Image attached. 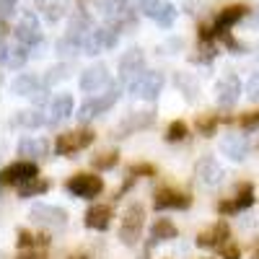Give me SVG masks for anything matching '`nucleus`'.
I'll return each instance as SVG.
<instances>
[{"label": "nucleus", "instance_id": "nucleus-14", "mask_svg": "<svg viewBox=\"0 0 259 259\" xmlns=\"http://www.w3.org/2000/svg\"><path fill=\"white\" fill-rule=\"evenodd\" d=\"M143 70H145V55H143V50L133 47V50H127V52L119 57V75H122L124 80L138 78Z\"/></svg>", "mask_w": 259, "mask_h": 259}, {"label": "nucleus", "instance_id": "nucleus-29", "mask_svg": "<svg viewBox=\"0 0 259 259\" xmlns=\"http://www.w3.org/2000/svg\"><path fill=\"white\" fill-rule=\"evenodd\" d=\"M174 83H177V85H179V89L184 91V99H187V101H197V96H200V85H197V83H194V80H192L189 75H184V73H179Z\"/></svg>", "mask_w": 259, "mask_h": 259}, {"label": "nucleus", "instance_id": "nucleus-12", "mask_svg": "<svg viewBox=\"0 0 259 259\" xmlns=\"http://www.w3.org/2000/svg\"><path fill=\"white\" fill-rule=\"evenodd\" d=\"M241 96V80L236 78L233 73L223 75L218 83H215V101L221 106H233Z\"/></svg>", "mask_w": 259, "mask_h": 259}, {"label": "nucleus", "instance_id": "nucleus-37", "mask_svg": "<svg viewBox=\"0 0 259 259\" xmlns=\"http://www.w3.org/2000/svg\"><path fill=\"white\" fill-rule=\"evenodd\" d=\"M221 256L223 259H239L241 256V249L236 246V244H223L221 246Z\"/></svg>", "mask_w": 259, "mask_h": 259}, {"label": "nucleus", "instance_id": "nucleus-20", "mask_svg": "<svg viewBox=\"0 0 259 259\" xmlns=\"http://www.w3.org/2000/svg\"><path fill=\"white\" fill-rule=\"evenodd\" d=\"M150 124H153V112H135V114H130L117 127V138H127L130 133H135V130H145Z\"/></svg>", "mask_w": 259, "mask_h": 259}, {"label": "nucleus", "instance_id": "nucleus-3", "mask_svg": "<svg viewBox=\"0 0 259 259\" xmlns=\"http://www.w3.org/2000/svg\"><path fill=\"white\" fill-rule=\"evenodd\" d=\"M29 218L36 226L50 228V231H62L68 226V212L62 207H52V205H45V202H34L31 210H29Z\"/></svg>", "mask_w": 259, "mask_h": 259}, {"label": "nucleus", "instance_id": "nucleus-15", "mask_svg": "<svg viewBox=\"0 0 259 259\" xmlns=\"http://www.w3.org/2000/svg\"><path fill=\"white\" fill-rule=\"evenodd\" d=\"M109 83V70H106V65H91V68H85L80 73V89L85 94H96L99 89H104V85Z\"/></svg>", "mask_w": 259, "mask_h": 259}, {"label": "nucleus", "instance_id": "nucleus-25", "mask_svg": "<svg viewBox=\"0 0 259 259\" xmlns=\"http://www.w3.org/2000/svg\"><path fill=\"white\" fill-rule=\"evenodd\" d=\"M177 236H179V231H177V226L171 223L168 218H158L153 223V228H150V241H153V244L171 241V239H177Z\"/></svg>", "mask_w": 259, "mask_h": 259}, {"label": "nucleus", "instance_id": "nucleus-13", "mask_svg": "<svg viewBox=\"0 0 259 259\" xmlns=\"http://www.w3.org/2000/svg\"><path fill=\"white\" fill-rule=\"evenodd\" d=\"M36 174H39V168L34 161H18V163L6 166L0 179H3V184H24V182L36 179Z\"/></svg>", "mask_w": 259, "mask_h": 259}, {"label": "nucleus", "instance_id": "nucleus-19", "mask_svg": "<svg viewBox=\"0 0 259 259\" xmlns=\"http://www.w3.org/2000/svg\"><path fill=\"white\" fill-rule=\"evenodd\" d=\"M221 150L231 161H244L246 153H249V140L244 135H228V138L221 140Z\"/></svg>", "mask_w": 259, "mask_h": 259}, {"label": "nucleus", "instance_id": "nucleus-41", "mask_svg": "<svg viewBox=\"0 0 259 259\" xmlns=\"http://www.w3.org/2000/svg\"><path fill=\"white\" fill-rule=\"evenodd\" d=\"M0 8H3V18L13 16L16 8H18V0H0Z\"/></svg>", "mask_w": 259, "mask_h": 259}, {"label": "nucleus", "instance_id": "nucleus-22", "mask_svg": "<svg viewBox=\"0 0 259 259\" xmlns=\"http://www.w3.org/2000/svg\"><path fill=\"white\" fill-rule=\"evenodd\" d=\"M11 91L13 94H18V96H39L41 94V80L36 78V75H31V73H24V75H16L13 80H11Z\"/></svg>", "mask_w": 259, "mask_h": 259}, {"label": "nucleus", "instance_id": "nucleus-21", "mask_svg": "<svg viewBox=\"0 0 259 259\" xmlns=\"http://www.w3.org/2000/svg\"><path fill=\"white\" fill-rule=\"evenodd\" d=\"M50 153V143L41 140V138H26L18 143V156H24L26 161H34V158H45Z\"/></svg>", "mask_w": 259, "mask_h": 259}, {"label": "nucleus", "instance_id": "nucleus-18", "mask_svg": "<svg viewBox=\"0 0 259 259\" xmlns=\"http://www.w3.org/2000/svg\"><path fill=\"white\" fill-rule=\"evenodd\" d=\"M228 236H231V231H228V223L226 221H218L215 226H210L205 233H200L197 236V246H202V249H212V246H223V244H228Z\"/></svg>", "mask_w": 259, "mask_h": 259}, {"label": "nucleus", "instance_id": "nucleus-2", "mask_svg": "<svg viewBox=\"0 0 259 259\" xmlns=\"http://www.w3.org/2000/svg\"><path fill=\"white\" fill-rule=\"evenodd\" d=\"M163 89V73L158 70H143L138 78L130 80V94L135 99H143V101H153Z\"/></svg>", "mask_w": 259, "mask_h": 259}, {"label": "nucleus", "instance_id": "nucleus-33", "mask_svg": "<svg viewBox=\"0 0 259 259\" xmlns=\"http://www.w3.org/2000/svg\"><path fill=\"white\" fill-rule=\"evenodd\" d=\"M184 138H187V124H184L182 119L171 122L168 130H166V140H168V143H179V140H184Z\"/></svg>", "mask_w": 259, "mask_h": 259}, {"label": "nucleus", "instance_id": "nucleus-4", "mask_svg": "<svg viewBox=\"0 0 259 259\" xmlns=\"http://www.w3.org/2000/svg\"><path fill=\"white\" fill-rule=\"evenodd\" d=\"M117 101H119V85H109L106 94L94 96V99H89V101L80 106V109H78V119L80 122H89V119H94V117H99L104 112H109Z\"/></svg>", "mask_w": 259, "mask_h": 259}, {"label": "nucleus", "instance_id": "nucleus-39", "mask_svg": "<svg viewBox=\"0 0 259 259\" xmlns=\"http://www.w3.org/2000/svg\"><path fill=\"white\" fill-rule=\"evenodd\" d=\"M127 174H130V177H138V174H148V177H153V174H156V168H153V166H148V163H140V166H130Z\"/></svg>", "mask_w": 259, "mask_h": 259}, {"label": "nucleus", "instance_id": "nucleus-26", "mask_svg": "<svg viewBox=\"0 0 259 259\" xmlns=\"http://www.w3.org/2000/svg\"><path fill=\"white\" fill-rule=\"evenodd\" d=\"M3 65L6 68H11V70H18V68H24L26 65V60H29V47H11L8 50V45H3Z\"/></svg>", "mask_w": 259, "mask_h": 259}, {"label": "nucleus", "instance_id": "nucleus-43", "mask_svg": "<svg viewBox=\"0 0 259 259\" xmlns=\"http://www.w3.org/2000/svg\"><path fill=\"white\" fill-rule=\"evenodd\" d=\"M70 259H89V256H85V254H78V256H70Z\"/></svg>", "mask_w": 259, "mask_h": 259}, {"label": "nucleus", "instance_id": "nucleus-32", "mask_svg": "<svg viewBox=\"0 0 259 259\" xmlns=\"http://www.w3.org/2000/svg\"><path fill=\"white\" fill-rule=\"evenodd\" d=\"M78 50H83V45L78 39H73V36H62L60 41H57V52L62 55V57H70V55H75Z\"/></svg>", "mask_w": 259, "mask_h": 259}, {"label": "nucleus", "instance_id": "nucleus-11", "mask_svg": "<svg viewBox=\"0 0 259 259\" xmlns=\"http://www.w3.org/2000/svg\"><path fill=\"white\" fill-rule=\"evenodd\" d=\"M140 11L148 18H153L156 24H161V26H171V24H174V18H177V8L171 3H166V0H143Z\"/></svg>", "mask_w": 259, "mask_h": 259}, {"label": "nucleus", "instance_id": "nucleus-16", "mask_svg": "<svg viewBox=\"0 0 259 259\" xmlns=\"http://www.w3.org/2000/svg\"><path fill=\"white\" fill-rule=\"evenodd\" d=\"M246 16V6H228L223 11H218V18L212 24V34L215 36H226L231 26H236L239 21Z\"/></svg>", "mask_w": 259, "mask_h": 259}, {"label": "nucleus", "instance_id": "nucleus-28", "mask_svg": "<svg viewBox=\"0 0 259 259\" xmlns=\"http://www.w3.org/2000/svg\"><path fill=\"white\" fill-rule=\"evenodd\" d=\"M13 124H18V127H39V124H45V117H41V112H36V109H26V112H18L16 117H13Z\"/></svg>", "mask_w": 259, "mask_h": 259}, {"label": "nucleus", "instance_id": "nucleus-31", "mask_svg": "<svg viewBox=\"0 0 259 259\" xmlns=\"http://www.w3.org/2000/svg\"><path fill=\"white\" fill-rule=\"evenodd\" d=\"M47 182L45 179H31V182H24V184H21L18 187V197H34V194H41V192H47Z\"/></svg>", "mask_w": 259, "mask_h": 259}, {"label": "nucleus", "instance_id": "nucleus-42", "mask_svg": "<svg viewBox=\"0 0 259 259\" xmlns=\"http://www.w3.org/2000/svg\"><path fill=\"white\" fill-rule=\"evenodd\" d=\"M251 259H259V244L254 246V254H251Z\"/></svg>", "mask_w": 259, "mask_h": 259}, {"label": "nucleus", "instance_id": "nucleus-7", "mask_svg": "<svg viewBox=\"0 0 259 259\" xmlns=\"http://www.w3.org/2000/svg\"><path fill=\"white\" fill-rule=\"evenodd\" d=\"M65 189H68L73 197L89 200V197H96V194L104 189V182L96 174H75V177H70L68 182H65Z\"/></svg>", "mask_w": 259, "mask_h": 259}, {"label": "nucleus", "instance_id": "nucleus-45", "mask_svg": "<svg viewBox=\"0 0 259 259\" xmlns=\"http://www.w3.org/2000/svg\"><path fill=\"white\" fill-rule=\"evenodd\" d=\"M140 3H143V0H140Z\"/></svg>", "mask_w": 259, "mask_h": 259}, {"label": "nucleus", "instance_id": "nucleus-36", "mask_svg": "<svg viewBox=\"0 0 259 259\" xmlns=\"http://www.w3.org/2000/svg\"><path fill=\"white\" fill-rule=\"evenodd\" d=\"M218 127V117L215 114H210V117H202V119H197V130L205 135V138H210L212 135V130Z\"/></svg>", "mask_w": 259, "mask_h": 259}, {"label": "nucleus", "instance_id": "nucleus-8", "mask_svg": "<svg viewBox=\"0 0 259 259\" xmlns=\"http://www.w3.org/2000/svg\"><path fill=\"white\" fill-rule=\"evenodd\" d=\"M192 205V197L182 189H174V187H161L156 194H153V207L156 210H187Z\"/></svg>", "mask_w": 259, "mask_h": 259}, {"label": "nucleus", "instance_id": "nucleus-9", "mask_svg": "<svg viewBox=\"0 0 259 259\" xmlns=\"http://www.w3.org/2000/svg\"><path fill=\"white\" fill-rule=\"evenodd\" d=\"M117 41H119L117 29H112V26L94 29L89 36L83 39V52H85V55H99L101 50H112Z\"/></svg>", "mask_w": 259, "mask_h": 259}, {"label": "nucleus", "instance_id": "nucleus-40", "mask_svg": "<svg viewBox=\"0 0 259 259\" xmlns=\"http://www.w3.org/2000/svg\"><path fill=\"white\" fill-rule=\"evenodd\" d=\"M18 249H26V246H34L36 244V239H34V236L29 233V231H18Z\"/></svg>", "mask_w": 259, "mask_h": 259}, {"label": "nucleus", "instance_id": "nucleus-23", "mask_svg": "<svg viewBox=\"0 0 259 259\" xmlns=\"http://www.w3.org/2000/svg\"><path fill=\"white\" fill-rule=\"evenodd\" d=\"M109 223H112V207H106V205H94L85 212V226L94 231H106Z\"/></svg>", "mask_w": 259, "mask_h": 259}, {"label": "nucleus", "instance_id": "nucleus-38", "mask_svg": "<svg viewBox=\"0 0 259 259\" xmlns=\"http://www.w3.org/2000/svg\"><path fill=\"white\" fill-rule=\"evenodd\" d=\"M246 94H249V99H259V73H254L251 78H249V83H246Z\"/></svg>", "mask_w": 259, "mask_h": 259}, {"label": "nucleus", "instance_id": "nucleus-5", "mask_svg": "<svg viewBox=\"0 0 259 259\" xmlns=\"http://www.w3.org/2000/svg\"><path fill=\"white\" fill-rule=\"evenodd\" d=\"M99 8L104 11L106 21L114 24V29L135 24V8L130 6L127 0H99Z\"/></svg>", "mask_w": 259, "mask_h": 259}, {"label": "nucleus", "instance_id": "nucleus-6", "mask_svg": "<svg viewBox=\"0 0 259 259\" xmlns=\"http://www.w3.org/2000/svg\"><path fill=\"white\" fill-rule=\"evenodd\" d=\"M94 130H75V133H62L55 143L57 156H73L78 150H85L94 143Z\"/></svg>", "mask_w": 259, "mask_h": 259}, {"label": "nucleus", "instance_id": "nucleus-35", "mask_svg": "<svg viewBox=\"0 0 259 259\" xmlns=\"http://www.w3.org/2000/svg\"><path fill=\"white\" fill-rule=\"evenodd\" d=\"M117 161H119V156H117V150H106V153H101V156H96L91 163L96 166V168H112V166H117Z\"/></svg>", "mask_w": 259, "mask_h": 259}, {"label": "nucleus", "instance_id": "nucleus-44", "mask_svg": "<svg viewBox=\"0 0 259 259\" xmlns=\"http://www.w3.org/2000/svg\"><path fill=\"white\" fill-rule=\"evenodd\" d=\"M18 259H41V256H18Z\"/></svg>", "mask_w": 259, "mask_h": 259}, {"label": "nucleus", "instance_id": "nucleus-27", "mask_svg": "<svg viewBox=\"0 0 259 259\" xmlns=\"http://www.w3.org/2000/svg\"><path fill=\"white\" fill-rule=\"evenodd\" d=\"M50 114H52V122H60L65 117L73 114V96L70 94H60L50 101Z\"/></svg>", "mask_w": 259, "mask_h": 259}, {"label": "nucleus", "instance_id": "nucleus-34", "mask_svg": "<svg viewBox=\"0 0 259 259\" xmlns=\"http://www.w3.org/2000/svg\"><path fill=\"white\" fill-rule=\"evenodd\" d=\"M68 70H70V65H55V68H50L47 70V78H45V83L47 85H55V83H60V80H65L68 78Z\"/></svg>", "mask_w": 259, "mask_h": 259}, {"label": "nucleus", "instance_id": "nucleus-10", "mask_svg": "<svg viewBox=\"0 0 259 259\" xmlns=\"http://www.w3.org/2000/svg\"><path fill=\"white\" fill-rule=\"evenodd\" d=\"M16 39L21 41V47H34L41 41V29H39V21L31 11H26L21 16L18 26H16Z\"/></svg>", "mask_w": 259, "mask_h": 259}, {"label": "nucleus", "instance_id": "nucleus-17", "mask_svg": "<svg viewBox=\"0 0 259 259\" xmlns=\"http://www.w3.org/2000/svg\"><path fill=\"white\" fill-rule=\"evenodd\" d=\"M194 174H197V179L207 187H215L223 182V166H218V161H215L212 156H205L197 161V166H194Z\"/></svg>", "mask_w": 259, "mask_h": 259}, {"label": "nucleus", "instance_id": "nucleus-24", "mask_svg": "<svg viewBox=\"0 0 259 259\" xmlns=\"http://www.w3.org/2000/svg\"><path fill=\"white\" fill-rule=\"evenodd\" d=\"M251 202H254V192H251L249 184H244V187L239 189V194H236V200H231V202H221L218 210H221V212H239V210L251 207Z\"/></svg>", "mask_w": 259, "mask_h": 259}, {"label": "nucleus", "instance_id": "nucleus-30", "mask_svg": "<svg viewBox=\"0 0 259 259\" xmlns=\"http://www.w3.org/2000/svg\"><path fill=\"white\" fill-rule=\"evenodd\" d=\"M36 8L41 11V16H45L50 24H55V21L62 18V6L55 3V0H36Z\"/></svg>", "mask_w": 259, "mask_h": 259}, {"label": "nucleus", "instance_id": "nucleus-1", "mask_svg": "<svg viewBox=\"0 0 259 259\" xmlns=\"http://www.w3.org/2000/svg\"><path fill=\"white\" fill-rule=\"evenodd\" d=\"M143 223H145V210L140 202L127 205L124 215H122V226H119V239L124 246H135L140 241V233H143Z\"/></svg>", "mask_w": 259, "mask_h": 259}]
</instances>
